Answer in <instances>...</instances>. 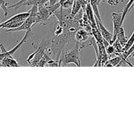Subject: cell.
<instances>
[{"label":"cell","mask_w":134,"mask_h":134,"mask_svg":"<svg viewBox=\"0 0 134 134\" xmlns=\"http://www.w3.org/2000/svg\"><path fill=\"white\" fill-rule=\"evenodd\" d=\"M81 48L79 44L75 43L74 47L69 51H64L62 52V58H60L62 62V65H67L69 64H74L77 66L81 67V62L80 60V52Z\"/></svg>","instance_id":"obj_1"},{"label":"cell","mask_w":134,"mask_h":134,"mask_svg":"<svg viewBox=\"0 0 134 134\" xmlns=\"http://www.w3.org/2000/svg\"><path fill=\"white\" fill-rule=\"evenodd\" d=\"M31 30H29L27 31H26V34L24 35V36L23 37L22 39H21L20 41L16 44L14 47H13L12 49H10V51H7L5 49V48L4 47V46L2 44H0V50H1V52H0V62L3 60L5 58L8 57V56H13V54L23 45L24 43L25 42H26V40L27 39V38L30 36V34H31Z\"/></svg>","instance_id":"obj_2"},{"label":"cell","mask_w":134,"mask_h":134,"mask_svg":"<svg viewBox=\"0 0 134 134\" xmlns=\"http://www.w3.org/2000/svg\"><path fill=\"white\" fill-rule=\"evenodd\" d=\"M45 53V42L43 41L41 44L39 45L37 49L32 54L29 55L26 62L31 66H36L37 63L43 57Z\"/></svg>","instance_id":"obj_3"},{"label":"cell","mask_w":134,"mask_h":134,"mask_svg":"<svg viewBox=\"0 0 134 134\" xmlns=\"http://www.w3.org/2000/svg\"><path fill=\"white\" fill-rule=\"evenodd\" d=\"M36 15L37 14L30 13V15L28 18L24 22V23L17 28L9 29L5 30V32H17L20 31H27L29 30H31L35 25H36Z\"/></svg>","instance_id":"obj_4"},{"label":"cell","mask_w":134,"mask_h":134,"mask_svg":"<svg viewBox=\"0 0 134 134\" xmlns=\"http://www.w3.org/2000/svg\"><path fill=\"white\" fill-rule=\"evenodd\" d=\"M122 11L113 12L112 13L113 24V37L111 44L116 40V33L120 26H122Z\"/></svg>","instance_id":"obj_5"},{"label":"cell","mask_w":134,"mask_h":134,"mask_svg":"<svg viewBox=\"0 0 134 134\" xmlns=\"http://www.w3.org/2000/svg\"><path fill=\"white\" fill-rule=\"evenodd\" d=\"M91 33L85 28L77 30L75 34V39L77 43H83L89 41L92 37H91Z\"/></svg>","instance_id":"obj_6"},{"label":"cell","mask_w":134,"mask_h":134,"mask_svg":"<svg viewBox=\"0 0 134 134\" xmlns=\"http://www.w3.org/2000/svg\"><path fill=\"white\" fill-rule=\"evenodd\" d=\"M96 20L97 25H98V28L100 30V32L101 34H102V36H103V38H104L106 41H107L110 44H111L113 37V34H111L109 31H108V30H107V28H106V27L103 26V24H102V22H100L96 16Z\"/></svg>","instance_id":"obj_7"},{"label":"cell","mask_w":134,"mask_h":134,"mask_svg":"<svg viewBox=\"0 0 134 134\" xmlns=\"http://www.w3.org/2000/svg\"><path fill=\"white\" fill-rule=\"evenodd\" d=\"M85 13H86V15H87L88 18L89 22H90V26L92 27H98V25H97L96 20V16L94 14V11H93V9L92 8L91 5H90V3L86 4V5L85 6Z\"/></svg>","instance_id":"obj_8"},{"label":"cell","mask_w":134,"mask_h":134,"mask_svg":"<svg viewBox=\"0 0 134 134\" xmlns=\"http://www.w3.org/2000/svg\"><path fill=\"white\" fill-rule=\"evenodd\" d=\"M18 63L13 56H8L5 58L2 61L0 62V65L5 67H18Z\"/></svg>","instance_id":"obj_9"},{"label":"cell","mask_w":134,"mask_h":134,"mask_svg":"<svg viewBox=\"0 0 134 134\" xmlns=\"http://www.w3.org/2000/svg\"><path fill=\"white\" fill-rule=\"evenodd\" d=\"M30 15V10H28V11L26 12V13H19V14L14 15L13 16H12L11 18L7 20L6 21H5V22H3L4 23H7V22H10V21H25L27 18H28V16Z\"/></svg>","instance_id":"obj_10"},{"label":"cell","mask_w":134,"mask_h":134,"mask_svg":"<svg viewBox=\"0 0 134 134\" xmlns=\"http://www.w3.org/2000/svg\"><path fill=\"white\" fill-rule=\"evenodd\" d=\"M116 39L119 40V41L120 42V43L123 47H124L126 43L128 41V39H127L126 36L125 35V31H124V29L122 26H120L118 30L117 33H116Z\"/></svg>","instance_id":"obj_11"},{"label":"cell","mask_w":134,"mask_h":134,"mask_svg":"<svg viewBox=\"0 0 134 134\" xmlns=\"http://www.w3.org/2000/svg\"><path fill=\"white\" fill-rule=\"evenodd\" d=\"M91 34L97 42H99V43H101L104 44L105 39L102 36V34L100 32V30L98 28V27H91Z\"/></svg>","instance_id":"obj_12"},{"label":"cell","mask_w":134,"mask_h":134,"mask_svg":"<svg viewBox=\"0 0 134 134\" xmlns=\"http://www.w3.org/2000/svg\"><path fill=\"white\" fill-rule=\"evenodd\" d=\"M122 58L120 56H117L115 58H113L111 59H109L106 63L105 64L104 66L105 67H113V66H119L120 64Z\"/></svg>","instance_id":"obj_13"},{"label":"cell","mask_w":134,"mask_h":134,"mask_svg":"<svg viewBox=\"0 0 134 134\" xmlns=\"http://www.w3.org/2000/svg\"><path fill=\"white\" fill-rule=\"evenodd\" d=\"M81 7H82V3L81 1L79 0H74V2L72 5V9L71 10V16L74 17L80 11Z\"/></svg>","instance_id":"obj_14"},{"label":"cell","mask_w":134,"mask_h":134,"mask_svg":"<svg viewBox=\"0 0 134 134\" xmlns=\"http://www.w3.org/2000/svg\"><path fill=\"white\" fill-rule=\"evenodd\" d=\"M90 3L91 5L92 8L93 9V11H94V14H95L96 16L98 18L100 22H102V18H101L100 14H99V5H98V0H90Z\"/></svg>","instance_id":"obj_15"},{"label":"cell","mask_w":134,"mask_h":134,"mask_svg":"<svg viewBox=\"0 0 134 134\" xmlns=\"http://www.w3.org/2000/svg\"><path fill=\"white\" fill-rule=\"evenodd\" d=\"M134 44V31L132 33V35L130 36V37L129 38V39H128V41L126 43V44L124 45V47H123V53L124 52H127L131 47H132V45Z\"/></svg>","instance_id":"obj_16"},{"label":"cell","mask_w":134,"mask_h":134,"mask_svg":"<svg viewBox=\"0 0 134 134\" xmlns=\"http://www.w3.org/2000/svg\"><path fill=\"white\" fill-rule=\"evenodd\" d=\"M61 7L64 9H69L73 5L74 0H60L59 1Z\"/></svg>","instance_id":"obj_17"},{"label":"cell","mask_w":134,"mask_h":134,"mask_svg":"<svg viewBox=\"0 0 134 134\" xmlns=\"http://www.w3.org/2000/svg\"><path fill=\"white\" fill-rule=\"evenodd\" d=\"M106 48V51H107V54L109 55V57L113 54H115V47H114L113 44H109L105 47Z\"/></svg>","instance_id":"obj_18"},{"label":"cell","mask_w":134,"mask_h":134,"mask_svg":"<svg viewBox=\"0 0 134 134\" xmlns=\"http://www.w3.org/2000/svg\"><path fill=\"white\" fill-rule=\"evenodd\" d=\"M107 3L111 7L116 6L119 3V0H107Z\"/></svg>","instance_id":"obj_19"},{"label":"cell","mask_w":134,"mask_h":134,"mask_svg":"<svg viewBox=\"0 0 134 134\" xmlns=\"http://www.w3.org/2000/svg\"><path fill=\"white\" fill-rule=\"evenodd\" d=\"M58 0H48V3L50 5H54L58 3Z\"/></svg>","instance_id":"obj_20"},{"label":"cell","mask_w":134,"mask_h":134,"mask_svg":"<svg viewBox=\"0 0 134 134\" xmlns=\"http://www.w3.org/2000/svg\"><path fill=\"white\" fill-rule=\"evenodd\" d=\"M130 57H132V58H134V50L133 51H132V52L130 54V55L129 56V58Z\"/></svg>","instance_id":"obj_21"},{"label":"cell","mask_w":134,"mask_h":134,"mask_svg":"<svg viewBox=\"0 0 134 134\" xmlns=\"http://www.w3.org/2000/svg\"><path fill=\"white\" fill-rule=\"evenodd\" d=\"M103 1V0H98V5L99 6V5H100V3L102 2V1Z\"/></svg>","instance_id":"obj_22"},{"label":"cell","mask_w":134,"mask_h":134,"mask_svg":"<svg viewBox=\"0 0 134 134\" xmlns=\"http://www.w3.org/2000/svg\"><path fill=\"white\" fill-rule=\"evenodd\" d=\"M0 30H1V24H0Z\"/></svg>","instance_id":"obj_23"},{"label":"cell","mask_w":134,"mask_h":134,"mask_svg":"<svg viewBox=\"0 0 134 134\" xmlns=\"http://www.w3.org/2000/svg\"><path fill=\"white\" fill-rule=\"evenodd\" d=\"M0 9H1V3H0Z\"/></svg>","instance_id":"obj_24"},{"label":"cell","mask_w":134,"mask_h":134,"mask_svg":"<svg viewBox=\"0 0 134 134\" xmlns=\"http://www.w3.org/2000/svg\"><path fill=\"white\" fill-rule=\"evenodd\" d=\"M133 7H134V3H133V6H132V8H133Z\"/></svg>","instance_id":"obj_25"}]
</instances>
